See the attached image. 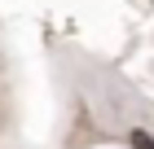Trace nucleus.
I'll list each match as a JSON object with an SVG mask.
<instances>
[{
    "instance_id": "1",
    "label": "nucleus",
    "mask_w": 154,
    "mask_h": 149,
    "mask_svg": "<svg viewBox=\"0 0 154 149\" xmlns=\"http://www.w3.org/2000/svg\"><path fill=\"white\" fill-rule=\"evenodd\" d=\"M128 140H132V149H154V136L145 132V127H132V132H128Z\"/></svg>"
}]
</instances>
